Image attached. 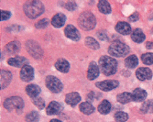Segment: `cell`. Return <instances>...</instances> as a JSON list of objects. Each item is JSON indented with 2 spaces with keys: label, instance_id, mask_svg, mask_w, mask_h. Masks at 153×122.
Masks as SVG:
<instances>
[{
  "label": "cell",
  "instance_id": "cell-1",
  "mask_svg": "<svg viewBox=\"0 0 153 122\" xmlns=\"http://www.w3.org/2000/svg\"><path fill=\"white\" fill-rule=\"evenodd\" d=\"M44 5L40 1H27L23 7V10L27 18L37 19L44 12Z\"/></svg>",
  "mask_w": 153,
  "mask_h": 122
},
{
  "label": "cell",
  "instance_id": "cell-2",
  "mask_svg": "<svg viewBox=\"0 0 153 122\" xmlns=\"http://www.w3.org/2000/svg\"><path fill=\"white\" fill-rule=\"evenodd\" d=\"M99 68L105 75H112L117 72V62L116 61V59L110 56H102L99 59Z\"/></svg>",
  "mask_w": 153,
  "mask_h": 122
},
{
  "label": "cell",
  "instance_id": "cell-3",
  "mask_svg": "<svg viewBox=\"0 0 153 122\" xmlns=\"http://www.w3.org/2000/svg\"><path fill=\"white\" fill-rule=\"evenodd\" d=\"M78 24L81 29L87 31V30H91L94 28L96 25V19L92 12L85 11V12L81 13V15L79 16Z\"/></svg>",
  "mask_w": 153,
  "mask_h": 122
},
{
  "label": "cell",
  "instance_id": "cell-4",
  "mask_svg": "<svg viewBox=\"0 0 153 122\" xmlns=\"http://www.w3.org/2000/svg\"><path fill=\"white\" fill-rule=\"evenodd\" d=\"M108 52L115 57H124L129 52V47L120 40H114L108 48Z\"/></svg>",
  "mask_w": 153,
  "mask_h": 122
},
{
  "label": "cell",
  "instance_id": "cell-5",
  "mask_svg": "<svg viewBox=\"0 0 153 122\" xmlns=\"http://www.w3.org/2000/svg\"><path fill=\"white\" fill-rule=\"evenodd\" d=\"M45 85H46L47 88L50 91H51L52 93H60L63 87L61 81L57 77L52 76V75H49L46 77Z\"/></svg>",
  "mask_w": 153,
  "mask_h": 122
},
{
  "label": "cell",
  "instance_id": "cell-6",
  "mask_svg": "<svg viewBox=\"0 0 153 122\" xmlns=\"http://www.w3.org/2000/svg\"><path fill=\"white\" fill-rule=\"evenodd\" d=\"M24 106V101L22 98L19 97H12L9 98H7L4 101V107L7 110L12 109H22Z\"/></svg>",
  "mask_w": 153,
  "mask_h": 122
},
{
  "label": "cell",
  "instance_id": "cell-7",
  "mask_svg": "<svg viewBox=\"0 0 153 122\" xmlns=\"http://www.w3.org/2000/svg\"><path fill=\"white\" fill-rule=\"evenodd\" d=\"M26 49L27 52L35 59H40L42 56V50L34 40H27L26 42Z\"/></svg>",
  "mask_w": 153,
  "mask_h": 122
},
{
  "label": "cell",
  "instance_id": "cell-8",
  "mask_svg": "<svg viewBox=\"0 0 153 122\" xmlns=\"http://www.w3.org/2000/svg\"><path fill=\"white\" fill-rule=\"evenodd\" d=\"M119 86L118 81L117 80H106V81H103V82H98L95 84V86L97 88H99L102 91H111L115 88H117Z\"/></svg>",
  "mask_w": 153,
  "mask_h": 122
},
{
  "label": "cell",
  "instance_id": "cell-9",
  "mask_svg": "<svg viewBox=\"0 0 153 122\" xmlns=\"http://www.w3.org/2000/svg\"><path fill=\"white\" fill-rule=\"evenodd\" d=\"M20 79L24 82H30V81L33 80L34 78V69L30 65H24L21 70H20V74H19Z\"/></svg>",
  "mask_w": 153,
  "mask_h": 122
},
{
  "label": "cell",
  "instance_id": "cell-10",
  "mask_svg": "<svg viewBox=\"0 0 153 122\" xmlns=\"http://www.w3.org/2000/svg\"><path fill=\"white\" fill-rule=\"evenodd\" d=\"M64 33H65V36L67 38L71 39L73 40H75V42L79 40L80 37H81L78 30H76V28L73 25H68L64 30Z\"/></svg>",
  "mask_w": 153,
  "mask_h": 122
},
{
  "label": "cell",
  "instance_id": "cell-11",
  "mask_svg": "<svg viewBox=\"0 0 153 122\" xmlns=\"http://www.w3.org/2000/svg\"><path fill=\"white\" fill-rule=\"evenodd\" d=\"M136 76L140 81L149 80L152 77V72L150 69L147 68V67H141V68H138L136 71Z\"/></svg>",
  "mask_w": 153,
  "mask_h": 122
},
{
  "label": "cell",
  "instance_id": "cell-12",
  "mask_svg": "<svg viewBox=\"0 0 153 122\" xmlns=\"http://www.w3.org/2000/svg\"><path fill=\"white\" fill-rule=\"evenodd\" d=\"M62 110V106L58 103L57 101H51L47 108H46V113L48 115H57Z\"/></svg>",
  "mask_w": 153,
  "mask_h": 122
},
{
  "label": "cell",
  "instance_id": "cell-13",
  "mask_svg": "<svg viewBox=\"0 0 153 122\" xmlns=\"http://www.w3.org/2000/svg\"><path fill=\"white\" fill-rule=\"evenodd\" d=\"M99 75V66L95 62H91L87 72V78L89 80H94Z\"/></svg>",
  "mask_w": 153,
  "mask_h": 122
},
{
  "label": "cell",
  "instance_id": "cell-14",
  "mask_svg": "<svg viewBox=\"0 0 153 122\" xmlns=\"http://www.w3.org/2000/svg\"><path fill=\"white\" fill-rule=\"evenodd\" d=\"M80 101H81V97H80V94L76 92L69 93L66 94V97H65V103L67 105L72 106H76Z\"/></svg>",
  "mask_w": 153,
  "mask_h": 122
},
{
  "label": "cell",
  "instance_id": "cell-15",
  "mask_svg": "<svg viewBox=\"0 0 153 122\" xmlns=\"http://www.w3.org/2000/svg\"><path fill=\"white\" fill-rule=\"evenodd\" d=\"M0 75H1V85H0V87H1V89H4L10 84L12 74L10 72L7 70H1L0 71Z\"/></svg>",
  "mask_w": 153,
  "mask_h": 122
},
{
  "label": "cell",
  "instance_id": "cell-16",
  "mask_svg": "<svg viewBox=\"0 0 153 122\" xmlns=\"http://www.w3.org/2000/svg\"><path fill=\"white\" fill-rule=\"evenodd\" d=\"M116 30L122 35H128L131 32V27L127 22L120 21L116 25Z\"/></svg>",
  "mask_w": 153,
  "mask_h": 122
},
{
  "label": "cell",
  "instance_id": "cell-17",
  "mask_svg": "<svg viewBox=\"0 0 153 122\" xmlns=\"http://www.w3.org/2000/svg\"><path fill=\"white\" fill-rule=\"evenodd\" d=\"M66 21V17L62 13H58L55 16H53V18L51 19V24L55 28H61L64 25Z\"/></svg>",
  "mask_w": 153,
  "mask_h": 122
},
{
  "label": "cell",
  "instance_id": "cell-18",
  "mask_svg": "<svg viewBox=\"0 0 153 122\" xmlns=\"http://www.w3.org/2000/svg\"><path fill=\"white\" fill-rule=\"evenodd\" d=\"M55 68H56L59 72L62 73H68L70 70V63L68 62L65 59H59L56 62H55Z\"/></svg>",
  "mask_w": 153,
  "mask_h": 122
},
{
  "label": "cell",
  "instance_id": "cell-19",
  "mask_svg": "<svg viewBox=\"0 0 153 122\" xmlns=\"http://www.w3.org/2000/svg\"><path fill=\"white\" fill-rule=\"evenodd\" d=\"M27 60L25 57H21V56L10 58L7 61V63L13 67H21V66L23 67L24 65H26L25 63H27Z\"/></svg>",
  "mask_w": 153,
  "mask_h": 122
},
{
  "label": "cell",
  "instance_id": "cell-20",
  "mask_svg": "<svg viewBox=\"0 0 153 122\" xmlns=\"http://www.w3.org/2000/svg\"><path fill=\"white\" fill-rule=\"evenodd\" d=\"M133 100L136 102H141L146 99L147 97V92L141 88H136L133 92Z\"/></svg>",
  "mask_w": 153,
  "mask_h": 122
},
{
  "label": "cell",
  "instance_id": "cell-21",
  "mask_svg": "<svg viewBox=\"0 0 153 122\" xmlns=\"http://www.w3.org/2000/svg\"><path fill=\"white\" fill-rule=\"evenodd\" d=\"M5 50L9 54H15L20 50V43L19 42H17V40H14V42H11L6 45Z\"/></svg>",
  "mask_w": 153,
  "mask_h": 122
},
{
  "label": "cell",
  "instance_id": "cell-22",
  "mask_svg": "<svg viewBox=\"0 0 153 122\" xmlns=\"http://www.w3.org/2000/svg\"><path fill=\"white\" fill-rule=\"evenodd\" d=\"M26 92L27 94H29V97H30L31 98H35L40 93V87L38 86L37 85H33V84L29 85L26 87Z\"/></svg>",
  "mask_w": 153,
  "mask_h": 122
},
{
  "label": "cell",
  "instance_id": "cell-23",
  "mask_svg": "<svg viewBox=\"0 0 153 122\" xmlns=\"http://www.w3.org/2000/svg\"><path fill=\"white\" fill-rule=\"evenodd\" d=\"M145 38H146L145 34L143 33V31L140 29L134 30V31L132 32V35H131L132 40H134V42H137V43H140V42H144Z\"/></svg>",
  "mask_w": 153,
  "mask_h": 122
},
{
  "label": "cell",
  "instance_id": "cell-24",
  "mask_svg": "<svg viewBox=\"0 0 153 122\" xmlns=\"http://www.w3.org/2000/svg\"><path fill=\"white\" fill-rule=\"evenodd\" d=\"M111 107H112V106H111V104L108 100H103L99 104L98 107H97V110L99 111V113H101L103 115H106L110 112Z\"/></svg>",
  "mask_w": 153,
  "mask_h": 122
},
{
  "label": "cell",
  "instance_id": "cell-25",
  "mask_svg": "<svg viewBox=\"0 0 153 122\" xmlns=\"http://www.w3.org/2000/svg\"><path fill=\"white\" fill-rule=\"evenodd\" d=\"M117 99L121 104H127V103H129L130 101H133V94L128 92L121 93L117 94Z\"/></svg>",
  "mask_w": 153,
  "mask_h": 122
},
{
  "label": "cell",
  "instance_id": "cell-26",
  "mask_svg": "<svg viewBox=\"0 0 153 122\" xmlns=\"http://www.w3.org/2000/svg\"><path fill=\"white\" fill-rule=\"evenodd\" d=\"M80 110L82 113L85 114V115H90L94 111V107L93 105L89 102H82L80 105Z\"/></svg>",
  "mask_w": 153,
  "mask_h": 122
},
{
  "label": "cell",
  "instance_id": "cell-27",
  "mask_svg": "<svg viewBox=\"0 0 153 122\" xmlns=\"http://www.w3.org/2000/svg\"><path fill=\"white\" fill-rule=\"evenodd\" d=\"M98 9L103 14H109L111 12V6L105 0H101L98 2Z\"/></svg>",
  "mask_w": 153,
  "mask_h": 122
},
{
  "label": "cell",
  "instance_id": "cell-28",
  "mask_svg": "<svg viewBox=\"0 0 153 122\" xmlns=\"http://www.w3.org/2000/svg\"><path fill=\"white\" fill-rule=\"evenodd\" d=\"M138 63V60L137 58L136 55H130L128 57H127V59L125 60V64L128 67V68H135V67L137 65Z\"/></svg>",
  "mask_w": 153,
  "mask_h": 122
},
{
  "label": "cell",
  "instance_id": "cell-29",
  "mask_svg": "<svg viewBox=\"0 0 153 122\" xmlns=\"http://www.w3.org/2000/svg\"><path fill=\"white\" fill-rule=\"evenodd\" d=\"M140 110L142 113H153V99L146 101L142 104Z\"/></svg>",
  "mask_w": 153,
  "mask_h": 122
},
{
  "label": "cell",
  "instance_id": "cell-30",
  "mask_svg": "<svg viewBox=\"0 0 153 122\" xmlns=\"http://www.w3.org/2000/svg\"><path fill=\"white\" fill-rule=\"evenodd\" d=\"M85 44L88 48L90 49H93V50H97L99 49V43L97 42V40L92 37H87L85 39Z\"/></svg>",
  "mask_w": 153,
  "mask_h": 122
},
{
  "label": "cell",
  "instance_id": "cell-31",
  "mask_svg": "<svg viewBox=\"0 0 153 122\" xmlns=\"http://www.w3.org/2000/svg\"><path fill=\"white\" fill-rule=\"evenodd\" d=\"M39 119V115L37 111H31L26 116L27 122H38Z\"/></svg>",
  "mask_w": 153,
  "mask_h": 122
},
{
  "label": "cell",
  "instance_id": "cell-32",
  "mask_svg": "<svg viewBox=\"0 0 153 122\" xmlns=\"http://www.w3.org/2000/svg\"><path fill=\"white\" fill-rule=\"evenodd\" d=\"M115 119L117 122H126L128 119V115L125 112L118 111L115 114Z\"/></svg>",
  "mask_w": 153,
  "mask_h": 122
},
{
  "label": "cell",
  "instance_id": "cell-33",
  "mask_svg": "<svg viewBox=\"0 0 153 122\" xmlns=\"http://www.w3.org/2000/svg\"><path fill=\"white\" fill-rule=\"evenodd\" d=\"M141 60L142 62L147 64V65H150L153 63V53L151 52H148V53H144L141 55Z\"/></svg>",
  "mask_w": 153,
  "mask_h": 122
},
{
  "label": "cell",
  "instance_id": "cell-34",
  "mask_svg": "<svg viewBox=\"0 0 153 122\" xmlns=\"http://www.w3.org/2000/svg\"><path fill=\"white\" fill-rule=\"evenodd\" d=\"M32 102L33 104L39 108V109H43L45 107V102L44 100L41 98V97H35V98H32Z\"/></svg>",
  "mask_w": 153,
  "mask_h": 122
},
{
  "label": "cell",
  "instance_id": "cell-35",
  "mask_svg": "<svg viewBox=\"0 0 153 122\" xmlns=\"http://www.w3.org/2000/svg\"><path fill=\"white\" fill-rule=\"evenodd\" d=\"M48 24H49L48 19H40L39 22H37L35 24V27H36V29L41 30V29H45L46 27L48 26Z\"/></svg>",
  "mask_w": 153,
  "mask_h": 122
},
{
  "label": "cell",
  "instance_id": "cell-36",
  "mask_svg": "<svg viewBox=\"0 0 153 122\" xmlns=\"http://www.w3.org/2000/svg\"><path fill=\"white\" fill-rule=\"evenodd\" d=\"M76 7H77L76 3H74V2H73V1H69V2H67V3L65 4V8H66L67 10L73 11V10L76 9Z\"/></svg>",
  "mask_w": 153,
  "mask_h": 122
},
{
  "label": "cell",
  "instance_id": "cell-37",
  "mask_svg": "<svg viewBox=\"0 0 153 122\" xmlns=\"http://www.w3.org/2000/svg\"><path fill=\"white\" fill-rule=\"evenodd\" d=\"M10 16H11L10 12L6 11V10H1V21L8 19L10 18Z\"/></svg>",
  "mask_w": 153,
  "mask_h": 122
},
{
  "label": "cell",
  "instance_id": "cell-38",
  "mask_svg": "<svg viewBox=\"0 0 153 122\" xmlns=\"http://www.w3.org/2000/svg\"><path fill=\"white\" fill-rule=\"evenodd\" d=\"M97 36H98V38L102 40H107L108 38H107V34L105 30H100L97 32Z\"/></svg>",
  "mask_w": 153,
  "mask_h": 122
},
{
  "label": "cell",
  "instance_id": "cell-39",
  "mask_svg": "<svg viewBox=\"0 0 153 122\" xmlns=\"http://www.w3.org/2000/svg\"><path fill=\"white\" fill-rule=\"evenodd\" d=\"M138 19H140V16H138V13H137V12H135L134 14H132L129 17V20L130 21H137Z\"/></svg>",
  "mask_w": 153,
  "mask_h": 122
},
{
  "label": "cell",
  "instance_id": "cell-40",
  "mask_svg": "<svg viewBox=\"0 0 153 122\" xmlns=\"http://www.w3.org/2000/svg\"><path fill=\"white\" fill-rule=\"evenodd\" d=\"M94 92H91V93H89L88 94H87V99L91 102L92 100H93V98H94Z\"/></svg>",
  "mask_w": 153,
  "mask_h": 122
},
{
  "label": "cell",
  "instance_id": "cell-41",
  "mask_svg": "<svg viewBox=\"0 0 153 122\" xmlns=\"http://www.w3.org/2000/svg\"><path fill=\"white\" fill-rule=\"evenodd\" d=\"M146 48H147V49H153V42H147V44H146Z\"/></svg>",
  "mask_w": 153,
  "mask_h": 122
},
{
  "label": "cell",
  "instance_id": "cell-42",
  "mask_svg": "<svg viewBox=\"0 0 153 122\" xmlns=\"http://www.w3.org/2000/svg\"><path fill=\"white\" fill-rule=\"evenodd\" d=\"M50 122H62L61 120H59V119H51Z\"/></svg>",
  "mask_w": 153,
  "mask_h": 122
},
{
  "label": "cell",
  "instance_id": "cell-43",
  "mask_svg": "<svg viewBox=\"0 0 153 122\" xmlns=\"http://www.w3.org/2000/svg\"><path fill=\"white\" fill-rule=\"evenodd\" d=\"M152 32H153V29H152Z\"/></svg>",
  "mask_w": 153,
  "mask_h": 122
},
{
  "label": "cell",
  "instance_id": "cell-44",
  "mask_svg": "<svg viewBox=\"0 0 153 122\" xmlns=\"http://www.w3.org/2000/svg\"><path fill=\"white\" fill-rule=\"evenodd\" d=\"M152 122H153V120H152Z\"/></svg>",
  "mask_w": 153,
  "mask_h": 122
}]
</instances>
